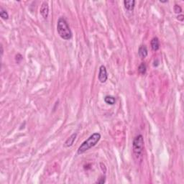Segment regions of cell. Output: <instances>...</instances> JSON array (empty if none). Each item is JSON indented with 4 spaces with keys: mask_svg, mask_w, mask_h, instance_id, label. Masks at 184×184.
Returning <instances> with one entry per match:
<instances>
[{
    "mask_svg": "<svg viewBox=\"0 0 184 184\" xmlns=\"http://www.w3.org/2000/svg\"><path fill=\"white\" fill-rule=\"evenodd\" d=\"M57 31L60 37L63 40H69L71 39L72 32L67 21L63 17H60L58 20Z\"/></svg>",
    "mask_w": 184,
    "mask_h": 184,
    "instance_id": "obj_1",
    "label": "cell"
},
{
    "mask_svg": "<svg viewBox=\"0 0 184 184\" xmlns=\"http://www.w3.org/2000/svg\"><path fill=\"white\" fill-rule=\"evenodd\" d=\"M101 139V134L98 132L94 133L92 134L89 138L86 140H85L83 143L80 145V147L78 149V154H83L85 152H86L87 150H90L91 148L97 144L98 143V141Z\"/></svg>",
    "mask_w": 184,
    "mask_h": 184,
    "instance_id": "obj_2",
    "label": "cell"
},
{
    "mask_svg": "<svg viewBox=\"0 0 184 184\" xmlns=\"http://www.w3.org/2000/svg\"><path fill=\"white\" fill-rule=\"evenodd\" d=\"M132 147L134 157L139 160V158L143 155V150H144V138L142 134H138L134 137L133 140Z\"/></svg>",
    "mask_w": 184,
    "mask_h": 184,
    "instance_id": "obj_3",
    "label": "cell"
},
{
    "mask_svg": "<svg viewBox=\"0 0 184 184\" xmlns=\"http://www.w3.org/2000/svg\"><path fill=\"white\" fill-rule=\"evenodd\" d=\"M98 79L101 83H105L108 79V75H107V69L104 65H101L99 68V72H98Z\"/></svg>",
    "mask_w": 184,
    "mask_h": 184,
    "instance_id": "obj_4",
    "label": "cell"
},
{
    "mask_svg": "<svg viewBox=\"0 0 184 184\" xmlns=\"http://www.w3.org/2000/svg\"><path fill=\"white\" fill-rule=\"evenodd\" d=\"M40 14L42 15V17L46 20L48 17L49 14V5L47 1H44V2L42 4L41 7H40Z\"/></svg>",
    "mask_w": 184,
    "mask_h": 184,
    "instance_id": "obj_5",
    "label": "cell"
},
{
    "mask_svg": "<svg viewBox=\"0 0 184 184\" xmlns=\"http://www.w3.org/2000/svg\"><path fill=\"white\" fill-rule=\"evenodd\" d=\"M76 137H77V133H73L72 134L69 138L66 140V141L64 143V147H71L73 145V143L74 141L76 140Z\"/></svg>",
    "mask_w": 184,
    "mask_h": 184,
    "instance_id": "obj_6",
    "label": "cell"
},
{
    "mask_svg": "<svg viewBox=\"0 0 184 184\" xmlns=\"http://www.w3.org/2000/svg\"><path fill=\"white\" fill-rule=\"evenodd\" d=\"M150 45H151L152 50H153V51H157V50H158L159 48H160V42H159V39L157 37H153L151 40Z\"/></svg>",
    "mask_w": 184,
    "mask_h": 184,
    "instance_id": "obj_7",
    "label": "cell"
},
{
    "mask_svg": "<svg viewBox=\"0 0 184 184\" xmlns=\"http://www.w3.org/2000/svg\"><path fill=\"white\" fill-rule=\"evenodd\" d=\"M138 54L141 58H145L148 55L147 48L145 45H140L138 50Z\"/></svg>",
    "mask_w": 184,
    "mask_h": 184,
    "instance_id": "obj_8",
    "label": "cell"
},
{
    "mask_svg": "<svg viewBox=\"0 0 184 184\" xmlns=\"http://www.w3.org/2000/svg\"><path fill=\"white\" fill-rule=\"evenodd\" d=\"M136 1L134 0H130V1H124V7L128 11H132L134 8V6H135Z\"/></svg>",
    "mask_w": 184,
    "mask_h": 184,
    "instance_id": "obj_9",
    "label": "cell"
},
{
    "mask_svg": "<svg viewBox=\"0 0 184 184\" xmlns=\"http://www.w3.org/2000/svg\"><path fill=\"white\" fill-rule=\"evenodd\" d=\"M104 101L107 103V104H109V105H114L116 102V99L114 96H106L104 97Z\"/></svg>",
    "mask_w": 184,
    "mask_h": 184,
    "instance_id": "obj_10",
    "label": "cell"
},
{
    "mask_svg": "<svg viewBox=\"0 0 184 184\" xmlns=\"http://www.w3.org/2000/svg\"><path fill=\"white\" fill-rule=\"evenodd\" d=\"M146 71H147V66H146L145 63H142L138 67L139 73H140L141 75H144V74H145Z\"/></svg>",
    "mask_w": 184,
    "mask_h": 184,
    "instance_id": "obj_11",
    "label": "cell"
},
{
    "mask_svg": "<svg viewBox=\"0 0 184 184\" xmlns=\"http://www.w3.org/2000/svg\"><path fill=\"white\" fill-rule=\"evenodd\" d=\"M0 17L3 19V20H8L9 19V14L7 13V10H4L2 7L0 8Z\"/></svg>",
    "mask_w": 184,
    "mask_h": 184,
    "instance_id": "obj_12",
    "label": "cell"
},
{
    "mask_svg": "<svg viewBox=\"0 0 184 184\" xmlns=\"http://www.w3.org/2000/svg\"><path fill=\"white\" fill-rule=\"evenodd\" d=\"M173 10H174L175 13H176V14H180L182 12V8L181 7V6L178 5V4H175Z\"/></svg>",
    "mask_w": 184,
    "mask_h": 184,
    "instance_id": "obj_13",
    "label": "cell"
},
{
    "mask_svg": "<svg viewBox=\"0 0 184 184\" xmlns=\"http://www.w3.org/2000/svg\"><path fill=\"white\" fill-rule=\"evenodd\" d=\"M22 60V56L20 54H17V56H16V61H17V63H20Z\"/></svg>",
    "mask_w": 184,
    "mask_h": 184,
    "instance_id": "obj_14",
    "label": "cell"
},
{
    "mask_svg": "<svg viewBox=\"0 0 184 184\" xmlns=\"http://www.w3.org/2000/svg\"><path fill=\"white\" fill-rule=\"evenodd\" d=\"M177 19L179 20H180L181 22H183V20H184V16L183 15V14H180V15L178 16Z\"/></svg>",
    "mask_w": 184,
    "mask_h": 184,
    "instance_id": "obj_15",
    "label": "cell"
},
{
    "mask_svg": "<svg viewBox=\"0 0 184 184\" xmlns=\"http://www.w3.org/2000/svg\"><path fill=\"white\" fill-rule=\"evenodd\" d=\"M1 55H3V51H4V50H3L2 45H1Z\"/></svg>",
    "mask_w": 184,
    "mask_h": 184,
    "instance_id": "obj_16",
    "label": "cell"
}]
</instances>
